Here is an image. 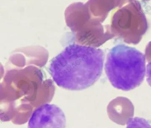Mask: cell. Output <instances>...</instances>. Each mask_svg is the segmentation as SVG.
I'll list each match as a JSON object with an SVG mask.
<instances>
[{"label": "cell", "mask_w": 151, "mask_h": 128, "mask_svg": "<svg viewBox=\"0 0 151 128\" xmlns=\"http://www.w3.org/2000/svg\"><path fill=\"white\" fill-rule=\"evenodd\" d=\"M105 57L100 48L70 45L51 60L49 73L60 87L70 91L85 90L100 77Z\"/></svg>", "instance_id": "1"}, {"label": "cell", "mask_w": 151, "mask_h": 128, "mask_svg": "<svg viewBox=\"0 0 151 128\" xmlns=\"http://www.w3.org/2000/svg\"><path fill=\"white\" fill-rule=\"evenodd\" d=\"M145 57L134 47L123 44L112 47L108 53L105 71L113 86L129 91L139 86L146 72Z\"/></svg>", "instance_id": "2"}, {"label": "cell", "mask_w": 151, "mask_h": 128, "mask_svg": "<svg viewBox=\"0 0 151 128\" xmlns=\"http://www.w3.org/2000/svg\"><path fill=\"white\" fill-rule=\"evenodd\" d=\"M111 19L113 35L125 43L137 45L148 29L146 17L137 0H121Z\"/></svg>", "instance_id": "3"}, {"label": "cell", "mask_w": 151, "mask_h": 128, "mask_svg": "<svg viewBox=\"0 0 151 128\" xmlns=\"http://www.w3.org/2000/svg\"><path fill=\"white\" fill-rule=\"evenodd\" d=\"M65 114L58 106L43 104L33 112L28 123V128H65Z\"/></svg>", "instance_id": "4"}, {"label": "cell", "mask_w": 151, "mask_h": 128, "mask_svg": "<svg viewBox=\"0 0 151 128\" xmlns=\"http://www.w3.org/2000/svg\"><path fill=\"white\" fill-rule=\"evenodd\" d=\"M65 18L67 26L75 33L92 21L86 4L80 2L72 3L67 8Z\"/></svg>", "instance_id": "5"}, {"label": "cell", "mask_w": 151, "mask_h": 128, "mask_svg": "<svg viewBox=\"0 0 151 128\" xmlns=\"http://www.w3.org/2000/svg\"><path fill=\"white\" fill-rule=\"evenodd\" d=\"M107 111L109 118L113 122L124 125L133 116L134 107L127 98L118 97L110 102Z\"/></svg>", "instance_id": "6"}, {"label": "cell", "mask_w": 151, "mask_h": 128, "mask_svg": "<svg viewBox=\"0 0 151 128\" xmlns=\"http://www.w3.org/2000/svg\"><path fill=\"white\" fill-rule=\"evenodd\" d=\"M121 0H89L86 4L91 19L102 24L109 12L117 8Z\"/></svg>", "instance_id": "7"}, {"label": "cell", "mask_w": 151, "mask_h": 128, "mask_svg": "<svg viewBox=\"0 0 151 128\" xmlns=\"http://www.w3.org/2000/svg\"><path fill=\"white\" fill-rule=\"evenodd\" d=\"M126 128H151V125L146 119L136 117L129 119Z\"/></svg>", "instance_id": "8"}, {"label": "cell", "mask_w": 151, "mask_h": 128, "mask_svg": "<svg viewBox=\"0 0 151 128\" xmlns=\"http://www.w3.org/2000/svg\"><path fill=\"white\" fill-rule=\"evenodd\" d=\"M146 77L147 81L151 87V61L147 66Z\"/></svg>", "instance_id": "9"}, {"label": "cell", "mask_w": 151, "mask_h": 128, "mask_svg": "<svg viewBox=\"0 0 151 128\" xmlns=\"http://www.w3.org/2000/svg\"><path fill=\"white\" fill-rule=\"evenodd\" d=\"M144 1H149L150 0H144Z\"/></svg>", "instance_id": "10"}]
</instances>
